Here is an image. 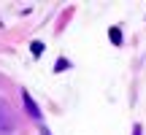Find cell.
<instances>
[{
  "mask_svg": "<svg viewBox=\"0 0 146 135\" xmlns=\"http://www.w3.org/2000/svg\"><path fill=\"white\" fill-rule=\"evenodd\" d=\"M16 130V114L5 100H0V135H11Z\"/></svg>",
  "mask_w": 146,
  "mask_h": 135,
  "instance_id": "1",
  "label": "cell"
},
{
  "mask_svg": "<svg viewBox=\"0 0 146 135\" xmlns=\"http://www.w3.org/2000/svg\"><path fill=\"white\" fill-rule=\"evenodd\" d=\"M108 38H111L114 46H119V43H122V30H119V27H111V30H108Z\"/></svg>",
  "mask_w": 146,
  "mask_h": 135,
  "instance_id": "3",
  "label": "cell"
},
{
  "mask_svg": "<svg viewBox=\"0 0 146 135\" xmlns=\"http://www.w3.org/2000/svg\"><path fill=\"white\" fill-rule=\"evenodd\" d=\"M70 62H68V60H57V70H65V68H68Z\"/></svg>",
  "mask_w": 146,
  "mask_h": 135,
  "instance_id": "5",
  "label": "cell"
},
{
  "mask_svg": "<svg viewBox=\"0 0 146 135\" xmlns=\"http://www.w3.org/2000/svg\"><path fill=\"white\" fill-rule=\"evenodd\" d=\"M133 135H143V130H141V124H135V127H133Z\"/></svg>",
  "mask_w": 146,
  "mask_h": 135,
  "instance_id": "6",
  "label": "cell"
},
{
  "mask_svg": "<svg viewBox=\"0 0 146 135\" xmlns=\"http://www.w3.org/2000/svg\"><path fill=\"white\" fill-rule=\"evenodd\" d=\"M41 135H49V132H46V130H41Z\"/></svg>",
  "mask_w": 146,
  "mask_h": 135,
  "instance_id": "7",
  "label": "cell"
},
{
  "mask_svg": "<svg viewBox=\"0 0 146 135\" xmlns=\"http://www.w3.org/2000/svg\"><path fill=\"white\" fill-rule=\"evenodd\" d=\"M22 100H25V108H27V114H30V116H33V119H35V122H41V111H38L35 100H33L30 95H27V89H25V92H22Z\"/></svg>",
  "mask_w": 146,
  "mask_h": 135,
  "instance_id": "2",
  "label": "cell"
},
{
  "mask_svg": "<svg viewBox=\"0 0 146 135\" xmlns=\"http://www.w3.org/2000/svg\"><path fill=\"white\" fill-rule=\"evenodd\" d=\"M33 54H35V57H41V54H43V43H41V41L33 43Z\"/></svg>",
  "mask_w": 146,
  "mask_h": 135,
  "instance_id": "4",
  "label": "cell"
}]
</instances>
